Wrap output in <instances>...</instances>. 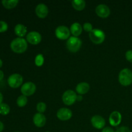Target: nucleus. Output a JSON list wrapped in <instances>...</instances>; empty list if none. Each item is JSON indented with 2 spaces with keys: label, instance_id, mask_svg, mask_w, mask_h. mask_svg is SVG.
I'll list each match as a JSON object with an SVG mask.
<instances>
[{
  "label": "nucleus",
  "instance_id": "nucleus-1",
  "mask_svg": "<svg viewBox=\"0 0 132 132\" xmlns=\"http://www.w3.org/2000/svg\"><path fill=\"white\" fill-rule=\"evenodd\" d=\"M27 48L28 44L27 41L23 37H17L10 43V48L14 52L17 54H22L24 52Z\"/></svg>",
  "mask_w": 132,
  "mask_h": 132
},
{
  "label": "nucleus",
  "instance_id": "nucleus-2",
  "mask_svg": "<svg viewBox=\"0 0 132 132\" xmlns=\"http://www.w3.org/2000/svg\"><path fill=\"white\" fill-rule=\"evenodd\" d=\"M119 81L122 86H127L132 83V72L128 68H124L119 74Z\"/></svg>",
  "mask_w": 132,
  "mask_h": 132
},
{
  "label": "nucleus",
  "instance_id": "nucleus-3",
  "mask_svg": "<svg viewBox=\"0 0 132 132\" xmlns=\"http://www.w3.org/2000/svg\"><path fill=\"white\" fill-rule=\"evenodd\" d=\"M82 41L79 37L72 36L67 41V47L70 52L76 53L80 50Z\"/></svg>",
  "mask_w": 132,
  "mask_h": 132
},
{
  "label": "nucleus",
  "instance_id": "nucleus-4",
  "mask_svg": "<svg viewBox=\"0 0 132 132\" xmlns=\"http://www.w3.org/2000/svg\"><path fill=\"white\" fill-rule=\"evenodd\" d=\"M89 37L90 40L95 44L102 43L105 39V34L103 30L100 29H93L89 33Z\"/></svg>",
  "mask_w": 132,
  "mask_h": 132
},
{
  "label": "nucleus",
  "instance_id": "nucleus-5",
  "mask_svg": "<svg viewBox=\"0 0 132 132\" xmlns=\"http://www.w3.org/2000/svg\"><path fill=\"white\" fill-rule=\"evenodd\" d=\"M77 95L74 91L72 90H68L64 92L62 96L63 101L66 105L70 106L74 104L77 101Z\"/></svg>",
  "mask_w": 132,
  "mask_h": 132
},
{
  "label": "nucleus",
  "instance_id": "nucleus-6",
  "mask_svg": "<svg viewBox=\"0 0 132 132\" xmlns=\"http://www.w3.org/2000/svg\"><path fill=\"white\" fill-rule=\"evenodd\" d=\"M23 81V78L22 76L19 73H14L10 76L8 78L7 82L10 87L12 88H19L22 85Z\"/></svg>",
  "mask_w": 132,
  "mask_h": 132
},
{
  "label": "nucleus",
  "instance_id": "nucleus-7",
  "mask_svg": "<svg viewBox=\"0 0 132 132\" xmlns=\"http://www.w3.org/2000/svg\"><path fill=\"white\" fill-rule=\"evenodd\" d=\"M70 30L64 25L59 26L56 28L55 31V36L58 39L61 40H65L70 37Z\"/></svg>",
  "mask_w": 132,
  "mask_h": 132
},
{
  "label": "nucleus",
  "instance_id": "nucleus-8",
  "mask_svg": "<svg viewBox=\"0 0 132 132\" xmlns=\"http://www.w3.org/2000/svg\"><path fill=\"white\" fill-rule=\"evenodd\" d=\"M36 90V86L34 82H27L22 85L21 92L24 96H30L33 95Z\"/></svg>",
  "mask_w": 132,
  "mask_h": 132
},
{
  "label": "nucleus",
  "instance_id": "nucleus-9",
  "mask_svg": "<svg viewBox=\"0 0 132 132\" xmlns=\"http://www.w3.org/2000/svg\"><path fill=\"white\" fill-rule=\"evenodd\" d=\"M95 12L97 15L102 18H108L110 14V10L107 5L100 4L95 8Z\"/></svg>",
  "mask_w": 132,
  "mask_h": 132
},
{
  "label": "nucleus",
  "instance_id": "nucleus-10",
  "mask_svg": "<svg viewBox=\"0 0 132 132\" xmlns=\"http://www.w3.org/2000/svg\"><path fill=\"white\" fill-rule=\"evenodd\" d=\"M57 117L61 121H68L72 117V112L67 108H61L57 112Z\"/></svg>",
  "mask_w": 132,
  "mask_h": 132
},
{
  "label": "nucleus",
  "instance_id": "nucleus-11",
  "mask_svg": "<svg viewBox=\"0 0 132 132\" xmlns=\"http://www.w3.org/2000/svg\"><path fill=\"white\" fill-rule=\"evenodd\" d=\"M41 35L39 32L32 31L27 36V41L32 45H37L41 41Z\"/></svg>",
  "mask_w": 132,
  "mask_h": 132
},
{
  "label": "nucleus",
  "instance_id": "nucleus-12",
  "mask_svg": "<svg viewBox=\"0 0 132 132\" xmlns=\"http://www.w3.org/2000/svg\"><path fill=\"white\" fill-rule=\"evenodd\" d=\"M91 123L95 128L101 130L104 128L106 121L103 117L100 116H94L91 119Z\"/></svg>",
  "mask_w": 132,
  "mask_h": 132
},
{
  "label": "nucleus",
  "instance_id": "nucleus-13",
  "mask_svg": "<svg viewBox=\"0 0 132 132\" xmlns=\"http://www.w3.org/2000/svg\"><path fill=\"white\" fill-rule=\"evenodd\" d=\"M122 121V116L117 111H114L110 114L109 117V122L111 126H117L120 125Z\"/></svg>",
  "mask_w": 132,
  "mask_h": 132
},
{
  "label": "nucleus",
  "instance_id": "nucleus-14",
  "mask_svg": "<svg viewBox=\"0 0 132 132\" xmlns=\"http://www.w3.org/2000/svg\"><path fill=\"white\" fill-rule=\"evenodd\" d=\"M36 14L39 18H45L48 14V6L44 3H39L36 7Z\"/></svg>",
  "mask_w": 132,
  "mask_h": 132
},
{
  "label": "nucleus",
  "instance_id": "nucleus-15",
  "mask_svg": "<svg viewBox=\"0 0 132 132\" xmlns=\"http://www.w3.org/2000/svg\"><path fill=\"white\" fill-rule=\"evenodd\" d=\"M46 119L45 115L41 113H37L34 116L33 122L35 126L38 128L43 127L46 124Z\"/></svg>",
  "mask_w": 132,
  "mask_h": 132
},
{
  "label": "nucleus",
  "instance_id": "nucleus-16",
  "mask_svg": "<svg viewBox=\"0 0 132 132\" xmlns=\"http://www.w3.org/2000/svg\"><path fill=\"white\" fill-rule=\"evenodd\" d=\"M76 90L79 95H84L88 93V92L90 90V85L86 82H80L77 85Z\"/></svg>",
  "mask_w": 132,
  "mask_h": 132
},
{
  "label": "nucleus",
  "instance_id": "nucleus-17",
  "mask_svg": "<svg viewBox=\"0 0 132 132\" xmlns=\"http://www.w3.org/2000/svg\"><path fill=\"white\" fill-rule=\"evenodd\" d=\"M70 30L74 37H78V36H79L82 33V26L79 23H74L71 25Z\"/></svg>",
  "mask_w": 132,
  "mask_h": 132
},
{
  "label": "nucleus",
  "instance_id": "nucleus-18",
  "mask_svg": "<svg viewBox=\"0 0 132 132\" xmlns=\"http://www.w3.org/2000/svg\"><path fill=\"white\" fill-rule=\"evenodd\" d=\"M27 32V28L23 24H18L15 26L14 32L19 37H23L26 35Z\"/></svg>",
  "mask_w": 132,
  "mask_h": 132
},
{
  "label": "nucleus",
  "instance_id": "nucleus-19",
  "mask_svg": "<svg viewBox=\"0 0 132 132\" xmlns=\"http://www.w3.org/2000/svg\"><path fill=\"white\" fill-rule=\"evenodd\" d=\"M72 5L76 10L81 11L85 8L86 2L84 0H73L72 1Z\"/></svg>",
  "mask_w": 132,
  "mask_h": 132
},
{
  "label": "nucleus",
  "instance_id": "nucleus-20",
  "mask_svg": "<svg viewBox=\"0 0 132 132\" xmlns=\"http://www.w3.org/2000/svg\"><path fill=\"white\" fill-rule=\"evenodd\" d=\"M1 3L5 8L7 9H14L17 6L19 1L18 0H3Z\"/></svg>",
  "mask_w": 132,
  "mask_h": 132
},
{
  "label": "nucleus",
  "instance_id": "nucleus-21",
  "mask_svg": "<svg viewBox=\"0 0 132 132\" xmlns=\"http://www.w3.org/2000/svg\"><path fill=\"white\" fill-rule=\"evenodd\" d=\"M10 111V108L6 103H1L0 104V114L3 116H6L9 113Z\"/></svg>",
  "mask_w": 132,
  "mask_h": 132
},
{
  "label": "nucleus",
  "instance_id": "nucleus-22",
  "mask_svg": "<svg viewBox=\"0 0 132 132\" xmlns=\"http://www.w3.org/2000/svg\"><path fill=\"white\" fill-rule=\"evenodd\" d=\"M17 104L19 107H24L28 103V99L27 97L24 95H22L18 97L17 99Z\"/></svg>",
  "mask_w": 132,
  "mask_h": 132
},
{
  "label": "nucleus",
  "instance_id": "nucleus-23",
  "mask_svg": "<svg viewBox=\"0 0 132 132\" xmlns=\"http://www.w3.org/2000/svg\"><path fill=\"white\" fill-rule=\"evenodd\" d=\"M44 61H45V59H44L43 55L41 54H38L35 58V64L37 67H41L43 64Z\"/></svg>",
  "mask_w": 132,
  "mask_h": 132
},
{
  "label": "nucleus",
  "instance_id": "nucleus-24",
  "mask_svg": "<svg viewBox=\"0 0 132 132\" xmlns=\"http://www.w3.org/2000/svg\"><path fill=\"white\" fill-rule=\"evenodd\" d=\"M36 108H37V110L38 111L39 113H43L45 112V110H46V105L45 103H43V102H39V103H37Z\"/></svg>",
  "mask_w": 132,
  "mask_h": 132
},
{
  "label": "nucleus",
  "instance_id": "nucleus-25",
  "mask_svg": "<svg viewBox=\"0 0 132 132\" xmlns=\"http://www.w3.org/2000/svg\"><path fill=\"white\" fill-rule=\"evenodd\" d=\"M8 30V24L4 21H0V32H5Z\"/></svg>",
  "mask_w": 132,
  "mask_h": 132
},
{
  "label": "nucleus",
  "instance_id": "nucleus-26",
  "mask_svg": "<svg viewBox=\"0 0 132 132\" xmlns=\"http://www.w3.org/2000/svg\"><path fill=\"white\" fill-rule=\"evenodd\" d=\"M83 29L85 30L86 32H88L90 33L92 30H93L92 28V24L90 23H85L83 24Z\"/></svg>",
  "mask_w": 132,
  "mask_h": 132
},
{
  "label": "nucleus",
  "instance_id": "nucleus-27",
  "mask_svg": "<svg viewBox=\"0 0 132 132\" xmlns=\"http://www.w3.org/2000/svg\"><path fill=\"white\" fill-rule=\"evenodd\" d=\"M126 59L130 63H132V50H128L127 52H126Z\"/></svg>",
  "mask_w": 132,
  "mask_h": 132
},
{
  "label": "nucleus",
  "instance_id": "nucleus-28",
  "mask_svg": "<svg viewBox=\"0 0 132 132\" xmlns=\"http://www.w3.org/2000/svg\"><path fill=\"white\" fill-rule=\"evenodd\" d=\"M115 132H131V131L127 126H121Z\"/></svg>",
  "mask_w": 132,
  "mask_h": 132
},
{
  "label": "nucleus",
  "instance_id": "nucleus-29",
  "mask_svg": "<svg viewBox=\"0 0 132 132\" xmlns=\"http://www.w3.org/2000/svg\"><path fill=\"white\" fill-rule=\"evenodd\" d=\"M102 132H115L113 128L111 127H106L104 128L102 130Z\"/></svg>",
  "mask_w": 132,
  "mask_h": 132
},
{
  "label": "nucleus",
  "instance_id": "nucleus-30",
  "mask_svg": "<svg viewBox=\"0 0 132 132\" xmlns=\"http://www.w3.org/2000/svg\"><path fill=\"white\" fill-rule=\"evenodd\" d=\"M4 129V125L1 121H0V132H1Z\"/></svg>",
  "mask_w": 132,
  "mask_h": 132
},
{
  "label": "nucleus",
  "instance_id": "nucleus-31",
  "mask_svg": "<svg viewBox=\"0 0 132 132\" xmlns=\"http://www.w3.org/2000/svg\"><path fill=\"white\" fill-rule=\"evenodd\" d=\"M3 77H4L3 72L2 70H0V81H1V80L3 79Z\"/></svg>",
  "mask_w": 132,
  "mask_h": 132
},
{
  "label": "nucleus",
  "instance_id": "nucleus-32",
  "mask_svg": "<svg viewBox=\"0 0 132 132\" xmlns=\"http://www.w3.org/2000/svg\"><path fill=\"white\" fill-rule=\"evenodd\" d=\"M3 97L2 94L0 92V104L3 103Z\"/></svg>",
  "mask_w": 132,
  "mask_h": 132
},
{
  "label": "nucleus",
  "instance_id": "nucleus-33",
  "mask_svg": "<svg viewBox=\"0 0 132 132\" xmlns=\"http://www.w3.org/2000/svg\"><path fill=\"white\" fill-rule=\"evenodd\" d=\"M82 99V97L81 96V95H77V100L78 101H81Z\"/></svg>",
  "mask_w": 132,
  "mask_h": 132
},
{
  "label": "nucleus",
  "instance_id": "nucleus-34",
  "mask_svg": "<svg viewBox=\"0 0 132 132\" xmlns=\"http://www.w3.org/2000/svg\"><path fill=\"white\" fill-rule=\"evenodd\" d=\"M3 66V61L1 59H0V68H1Z\"/></svg>",
  "mask_w": 132,
  "mask_h": 132
},
{
  "label": "nucleus",
  "instance_id": "nucleus-35",
  "mask_svg": "<svg viewBox=\"0 0 132 132\" xmlns=\"http://www.w3.org/2000/svg\"><path fill=\"white\" fill-rule=\"evenodd\" d=\"M15 132H19V131H15Z\"/></svg>",
  "mask_w": 132,
  "mask_h": 132
},
{
  "label": "nucleus",
  "instance_id": "nucleus-36",
  "mask_svg": "<svg viewBox=\"0 0 132 132\" xmlns=\"http://www.w3.org/2000/svg\"><path fill=\"white\" fill-rule=\"evenodd\" d=\"M46 132H49V131H46Z\"/></svg>",
  "mask_w": 132,
  "mask_h": 132
}]
</instances>
